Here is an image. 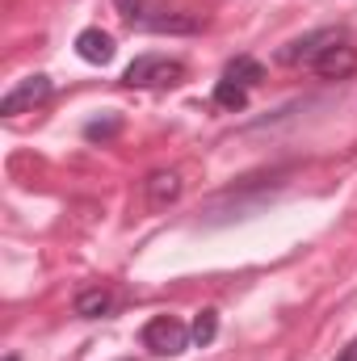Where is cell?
I'll list each match as a JSON object with an SVG mask.
<instances>
[{
    "label": "cell",
    "mask_w": 357,
    "mask_h": 361,
    "mask_svg": "<svg viewBox=\"0 0 357 361\" xmlns=\"http://www.w3.org/2000/svg\"><path fill=\"white\" fill-rule=\"evenodd\" d=\"M181 80H185V63L169 55H139L122 76V85L131 89H173Z\"/></svg>",
    "instance_id": "6da1fadb"
},
{
    "label": "cell",
    "mask_w": 357,
    "mask_h": 361,
    "mask_svg": "<svg viewBox=\"0 0 357 361\" xmlns=\"http://www.w3.org/2000/svg\"><path fill=\"white\" fill-rule=\"evenodd\" d=\"M139 341H143V349H152L156 357H177L189 349V328L181 324L177 315H152L147 324H143V332H139Z\"/></svg>",
    "instance_id": "7a4b0ae2"
},
{
    "label": "cell",
    "mask_w": 357,
    "mask_h": 361,
    "mask_svg": "<svg viewBox=\"0 0 357 361\" xmlns=\"http://www.w3.org/2000/svg\"><path fill=\"white\" fill-rule=\"evenodd\" d=\"M337 42H345V30H337V25L311 30V34H303V38L286 42V47L277 51V63H282V68H311V63H315L328 47H337Z\"/></svg>",
    "instance_id": "3957f363"
},
{
    "label": "cell",
    "mask_w": 357,
    "mask_h": 361,
    "mask_svg": "<svg viewBox=\"0 0 357 361\" xmlns=\"http://www.w3.org/2000/svg\"><path fill=\"white\" fill-rule=\"evenodd\" d=\"M51 92H55V85H51V76H25V80H17L13 89L0 97V114L4 118H17V114H30V109H38V105H47L51 101Z\"/></svg>",
    "instance_id": "277c9868"
},
{
    "label": "cell",
    "mask_w": 357,
    "mask_h": 361,
    "mask_svg": "<svg viewBox=\"0 0 357 361\" xmlns=\"http://www.w3.org/2000/svg\"><path fill=\"white\" fill-rule=\"evenodd\" d=\"M324 80H349L357 72V51L349 47V42H337V47H328L315 63H311Z\"/></svg>",
    "instance_id": "5b68a950"
},
{
    "label": "cell",
    "mask_w": 357,
    "mask_h": 361,
    "mask_svg": "<svg viewBox=\"0 0 357 361\" xmlns=\"http://www.w3.org/2000/svg\"><path fill=\"white\" fill-rule=\"evenodd\" d=\"M143 30H152V34H198V30H202V17H198V13H185V8H164V4H156V13L147 17Z\"/></svg>",
    "instance_id": "8992f818"
},
{
    "label": "cell",
    "mask_w": 357,
    "mask_h": 361,
    "mask_svg": "<svg viewBox=\"0 0 357 361\" xmlns=\"http://www.w3.org/2000/svg\"><path fill=\"white\" fill-rule=\"evenodd\" d=\"M114 38L105 34V30H97V25H89V30H80L76 34V55L85 59V63H97V68H105L109 59H114Z\"/></svg>",
    "instance_id": "52a82bcc"
},
{
    "label": "cell",
    "mask_w": 357,
    "mask_h": 361,
    "mask_svg": "<svg viewBox=\"0 0 357 361\" xmlns=\"http://www.w3.org/2000/svg\"><path fill=\"white\" fill-rule=\"evenodd\" d=\"M143 197H147V206H152V210L173 206V202L181 197V177H177V173H152V177L143 180Z\"/></svg>",
    "instance_id": "ba28073f"
},
{
    "label": "cell",
    "mask_w": 357,
    "mask_h": 361,
    "mask_svg": "<svg viewBox=\"0 0 357 361\" xmlns=\"http://www.w3.org/2000/svg\"><path fill=\"white\" fill-rule=\"evenodd\" d=\"M76 315L80 319H101V315H109L114 311V294L109 290H101V286H85L80 294H76Z\"/></svg>",
    "instance_id": "9c48e42d"
},
{
    "label": "cell",
    "mask_w": 357,
    "mask_h": 361,
    "mask_svg": "<svg viewBox=\"0 0 357 361\" xmlns=\"http://www.w3.org/2000/svg\"><path fill=\"white\" fill-rule=\"evenodd\" d=\"M227 80H236V85H244V89H257L261 80H265V63L261 59H253V55H240V59H231L227 63V72H223Z\"/></svg>",
    "instance_id": "30bf717a"
},
{
    "label": "cell",
    "mask_w": 357,
    "mask_h": 361,
    "mask_svg": "<svg viewBox=\"0 0 357 361\" xmlns=\"http://www.w3.org/2000/svg\"><path fill=\"white\" fill-rule=\"evenodd\" d=\"M214 105H219V109H231V114H240V109L248 105V89L223 76V80L214 85Z\"/></svg>",
    "instance_id": "8fae6325"
},
{
    "label": "cell",
    "mask_w": 357,
    "mask_h": 361,
    "mask_svg": "<svg viewBox=\"0 0 357 361\" xmlns=\"http://www.w3.org/2000/svg\"><path fill=\"white\" fill-rule=\"evenodd\" d=\"M189 336H193V345H202V349H206V345L219 336V311H210V307H206V311H198V315H193V324H189Z\"/></svg>",
    "instance_id": "7c38bea8"
},
{
    "label": "cell",
    "mask_w": 357,
    "mask_h": 361,
    "mask_svg": "<svg viewBox=\"0 0 357 361\" xmlns=\"http://www.w3.org/2000/svg\"><path fill=\"white\" fill-rule=\"evenodd\" d=\"M114 8L122 13V21H131V25H147V17L156 13V0H114Z\"/></svg>",
    "instance_id": "4fadbf2b"
},
{
    "label": "cell",
    "mask_w": 357,
    "mask_h": 361,
    "mask_svg": "<svg viewBox=\"0 0 357 361\" xmlns=\"http://www.w3.org/2000/svg\"><path fill=\"white\" fill-rule=\"evenodd\" d=\"M118 130H122V118H118V114H109V118H92L89 126H85V139H89V143H109Z\"/></svg>",
    "instance_id": "5bb4252c"
},
{
    "label": "cell",
    "mask_w": 357,
    "mask_h": 361,
    "mask_svg": "<svg viewBox=\"0 0 357 361\" xmlns=\"http://www.w3.org/2000/svg\"><path fill=\"white\" fill-rule=\"evenodd\" d=\"M337 361H357V341H349V345L337 353Z\"/></svg>",
    "instance_id": "9a60e30c"
},
{
    "label": "cell",
    "mask_w": 357,
    "mask_h": 361,
    "mask_svg": "<svg viewBox=\"0 0 357 361\" xmlns=\"http://www.w3.org/2000/svg\"><path fill=\"white\" fill-rule=\"evenodd\" d=\"M4 361H17V353H8V357H4Z\"/></svg>",
    "instance_id": "2e32d148"
},
{
    "label": "cell",
    "mask_w": 357,
    "mask_h": 361,
    "mask_svg": "<svg viewBox=\"0 0 357 361\" xmlns=\"http://www.w3.org/2000/svg\"><path fill=\"white\" fill-rule=\"evenodd\" d=\"M122 361H131V357H122Z\"/></svg>",
    "instance_id": "e0dca14e"
}]
</instances>
